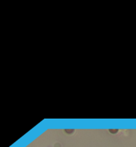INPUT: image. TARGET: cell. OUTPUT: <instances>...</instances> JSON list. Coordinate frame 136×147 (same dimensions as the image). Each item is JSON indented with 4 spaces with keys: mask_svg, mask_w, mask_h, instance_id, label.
I'll return each instance as SVG.
<instances>
[{
    "mask_svg": "<svg viewBox=\"0 0 136 147\" xmlns=\"http://www.w3.org/2000/svg\"><path fill=\"white\" fill-rule=\"evenodd\" d=\"M109 132L112 133H117L118 132V129H109Z\"/></svg>",
    "mask_w": 136,
    "mask_h": 147,
    "instance_id": "6da1fadb",
    "label": "cell"
},
{
    "mask_svg": "<svg viewBox=\"0 0 136 147\" xmlns=\"http://www.w3.org/2000/svg\"><path fill=\"white\" fill-rule=\"evenodd\" d=\"M65 132L67 133H72L73 132H74V129H72V130H68V129H65Z\"/></svg>",
    "mask_w": 136,
    "mask_h": 147,
    "instance_id": "7a4b0ae2",
    "label": "cell"
}]
</instances>
